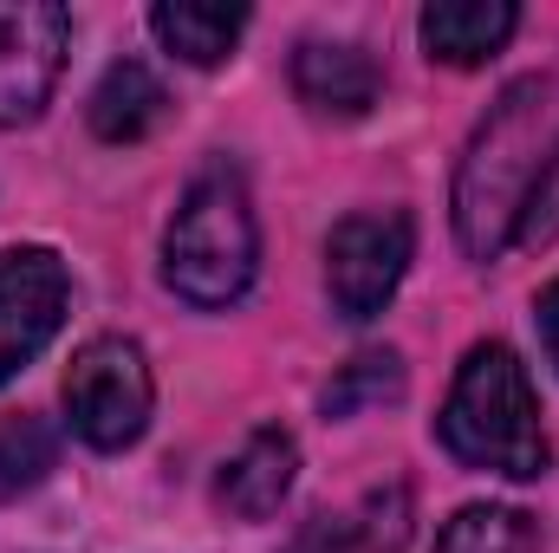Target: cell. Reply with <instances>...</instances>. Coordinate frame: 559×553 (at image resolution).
Instances as JSON below:
<instances>
[{"instance_id":"16","label":"cell","mask_w":559,"mask_h":553,"mask_svg":"<svg viewBox=\"0 0 559 553\" xmlns=\"http://www.w3.org/2000/svg\"><path fill=\"white\" fill-rule=\"evenodd\" d=\"M352 521H358V534H365L371 553H397L411 541V489H397V482L391 489H371Z\"/></svg>"},{"instance_id":"7","label":"cell","mask_w":559,"mask_h":553,"mask_svg":"<svg viewBox=\"0 0 559 553\" xmlns=\"http://www.w3.org/2000/svg\"><path fill=\"white\" fill-rule=\"evenodd\" d=\"M72 280L52 248H7L0 255V385L20 378L66 326Z\"/></svg>"},{"instance_id":"18","label":"cell","mask_w":559,"mask_h":553,"mask_svg":"<svg viewBox=\"0 0 559 553\" xmlns=\"http://www.w3.org/2000/svg\"><path fill=\"white\" fill-rule=\"evenodd\" d=\"M293 553H371V548H365V534H358L352 515H312V521L299 528Z\"/></svg>"},{"instance_id":"13","label":"cell","mask_w":559,"mask_h":553,"mask_svg":"<svg viewBox=\"0 0 559 553\" xmlns=\"http://www.w3.org/2000/svg\"><path fill=\"white\" fill-rule=\"evenodd\" d=\"M534 515L521 508H495V502H475V508H455L436 534V553H534Z\"/></svg>"},{"instance_id":"6","label":"cell","mask_w":559,"mask_h":553,"mask_svg":"<svg viewBox=\"0 0 559 553\" xmlns=\"http://www.w3.org/2000/svg\"><path fill=\"white\" fill-rule=\"evenodd\" d=\"M72 46V13L52 0H20L0 7V131L33 125L52 105V85L66 72Z\"/></svg>"},{"instance_id":"12","label":"cell","mask_w":559,"mask_h":553,"mask_svg":"<svg viewBox=\"0 0 559 553\" xmlns=\"http://www.w3.org/2000/svg\"><path fill=\"white\" fill-rule=\"evenodd\" d=\"M150 33L189 59V66H222L235 52V39L248 33V7H209V0H163L150 7Z\"/></svg>"},{"instance_id":"10","label":"cell","mask_w":559,"mask_h":553,"mask_svg":"<svg viewBox=\"0 0 559 553\" xmlns=\"http://www.w3.org/2000/svg\"><path fill=\"white\" fill-rule=\"evenodd\" d=\"M293 475H299V443H293L286 430H254V436L228 456L215 495H222L228 515L267 521V515H280V502L293 495Z\"/></svg>"},{"instance_id":"4","label":"cell","mask_w":559,"mask_h":553,"mask_svg":"<svg viewBox=\"0 0 559 553\" xmlns=\"http://www.w3.org/2000/svg\"><path fill=\"white\" fill-rule=\"evenodd\" d=\"M150 404H156V385H150L138 339H92L66 372V416H72L79 443H92L105 456L131 449L150 430Z\"/></svg>"},{"instance_id":"1","label":"cell","mask_w":559,"mask_h":553,"mask_svg":"<svg viewBox=\"0 0 559 553\" xmlns=\"http://www.w3.org/2000/svg\"><path fill=\"white\" fill-rule=\"evenodd\" d=\"M559 150V79L540 72V79H521L508 85L488 118L475 125V138L455 163V242L468 261H501L514 248V228L547 176Z\"/></svg>"},{"instance_id":"8","label":"cell","mask_w":559,"mask_h":553,"mask_svg":"<svg viewBox=\"0 0 559 553\" xmlns=\"http://www.w3.org/2000/svg\"><path fill=\"white\" fill-rule=\"evenodd\" d=\"M293 92H299V105L312 111V118H365L371 105H378V92H384V72H378V59L365 52V46H352V39H306L299 52H293Z\"/></svg>"},{"instance_id":"14","label":"cell","mask_w":559,"mask_h":553,"mask_svg":"<svg viewBox=\"0 0 559 553\" xmlns=\"http://www.w3.org/2000/svg\"><path fill=\"white\" fill-rule=\"evenodd\" d=\"M52 462H59V436H52L46 416H26V411L0 416V502L33 495L52 475Z\"/></svg>"},{"instance_id":"11","label":"cell","mask_w":559,"mask_h":553,"mask_svg":"<svg viewBox=\"0 0 559 553\" xmlns=\"http://www.w3.org/2000/svg\"><path fill=\"white\" fill-rule=\"evenodd\" d=\"M169 118V92L143 59H118L92 92V131L105 143H143Z\"/></svg>"},{"instance_id":"9","label":"cell","mask_w":559,"mask_h":553,"mask_svg":"<svg viewBox=\"0 0 559 553\" xmlns=\"http://www.w3.org/2000/svg\"><path fill=\"white\" fill-rule=\"evenodd\" d=\"M514 26H521V7L514 0H436V7H423V20H417L429 59H442L455 72L488 66L514 39Z\"/></svg>"},{"instance_id":"17","label":"cell","mask_w":559,"mask_h":553,"mask_svg":"<svg viewBox=\"0 0 559 553\" xmlns=\"http://www.w3.org/2000/svg\"><path fill=\"white\" fill-rule=\"evenodd\" d=\"M547 242H559V150L534 189V202H527V215H521V228H514V248H547Z\"/></svg>"},{"instance_id":"15","label":"cell","mask_w":559,"mask_h":553,"mask_svg":"<svg viewBox=\"0 0 559 553\" xmlns=\"http://www.w3.org/2000/svg\"><path fill=\"white\" fill-rule=\"evenodd\" d=\"M397 398H404V358L397 352H358L325 385V416H358L371 404H397Z\"/></svg>"},{"instance_id":"5","label":"cell","mask_w":559,"mask_h":553,"mask_svg":"<svg viewBox=\"0 0 559 553\" xmlns=\"http://www.w3.org/2000/svg\"><path fill=\"white\" fill-rule=\"evenodd\" d=\"M411 248H417V228L404 209H365V215H345L325 242V293H332V313L365 326L378 319L397 286L411 274Z\"/></svg>"},{"instance_id":"3","label":"cell","mask_w":559,"mask_h":553,"mask_svg":"<svg viewBox=\"0 0 559 553\" xmlns=\"http://www.w3.org/2000/svg\"><path fill=\"white\" fill-rule=\"evenodd\" d=\"M254 268H261V222H254L248 183L235 163H209L182 189L163 228V280L176 299L222 313L254 286Z\"/></svg>"},{"instance_id":"2","label":"cell","mask_w":559,"mask_h":553,"mask_svg":"<svg viewBox=\"0 0 559 553\" xmlns=\"http://www.w3.org/2000/svg\"><path fill=\"white\" fill-rule=\"evenodd\" d=\"M436 436L462 469L508 475V482H534L554 462L547 430H540V404H534V378L501 339H488L462 358L449 404L436 416Z\"/></svg>"},{"instance_id":"19","label":"cell","mask_w":559,"mask_h":553,"mask_svg":"<svg viewBox=\"0 0 559 553\" xmlns=\"http://www.w3.org/2000/svg\"><path fill=\"white\" fill-rule=\"evenodd\" d=\"M534 313H540V339H547V358L559 365V280L547 286V293H540V306H534Z\"/></svg>"}]
</instances>
